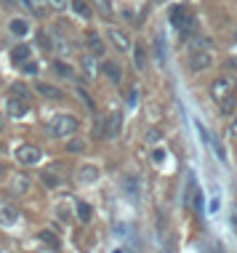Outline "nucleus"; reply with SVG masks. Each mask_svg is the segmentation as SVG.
<instances>
[{"label":"nucleus","mask_w":237,"mask_h":253,"mask_svg":"<svg viewBox=\"0 0 237 253\" xmlns=\"http://www.w3.org/2000/svg\"><path fill=\"white\" fill-rule=\"evenodd\" d=\"M67 149H70V152H83V149H85V141H83V139H70Z\"/></svg>","instance_id":"4be33fe9"},{"label":"nucleus","mask_w":237,"mask_h":253,"mask_svg":"<svg viewBox=\"0 0 237 253\" xmlns=\"http://www.w3.org/2000/svg\"><path fill=\"white\" fill-rule=\"evenodd\" d=\"M13 192L16 195H24V192H30V179H27V176H16V179H13Z\"/></svg>","instance_id":"f3484780"},{"label":"nucleus","mask_w":237,"mask_h":253,"mask_svg":"<svg viewBox=\"0 0 237 253\" xmlns=\"http://www.w3.org/2000/svg\"><path fill=\"white\" fill-rule=\"evenodd\" d=\"M3 128H5V123H3V120H0V131H3Z\"/></svg>","instance_id":"2f4dec72"},{"label":"nucleus","mask_w":237,"mask_h":253,"mask_svg":"<svg viewBox=\"0 0 237 253\" xmlns=\"http://www.w3.org/2000/svg\"><path fill=\"white\" fill-rule=\"evenodd\" d=\"M235 107H237V101H235V96H229V99H224L219 104V109H221V115H232L235 112Z\"/></svg>","instance_id":"aec40b11"},{"label":"nucleus","mask_w":237,"mask_h":253,"mask_svg":"<svg viewBox=\"0 0 237 253\" xmlns=\"http://www.w3.org/2000/svg\"><path fill=\"white\" fill-rule=\"evenodd\" d=\"M235 91H237V80L235 78H229V75H224V78H216L211 88H208V93H211V99L213 101H224L229 96H235Z\"/></svg>","instance_id":"f03ea898"},{"label":"nucleus","mask_w":237,"mask_h":253,"mask_svg":"<svg viewBox=\"0 0 237 253\" xmlns=\"http://www.w3.org/2000/svg\"><path fill=\"white\" fill-rule=\"evenodd\" d=\"M38 237H40V240H43V243H48V245H51L53 251H59V240H56V237L51 235V232H40Z\"/></svg>","instance_id":"412c9836"},{"label":"nucleus","mask_w":237,"mask_h":253,"mask_svg":"<svg viewBox=\"0 0 237 253\" xmlns=\"http://www.w3.org/2000/svg\"><path fill=\"white\" fill-rule=\"evenodd\" d=\"M38 43L43 45V48H51V35H45V32H38Z\"/></svg>","instance_id":"b1692460"},{"label":"nucleus","mask_w":237,"mask_h":253,"mask_svg":"<svg viewBox=\"0 0 237 253\" xmlns=\"http://www.w3.org/2000/svg\"><path fill=\"white\" fill-rule=\"evenodd\" d=\"M19 221V208L11 203H0V224L3 227H13Z\"/></svg>","instance_id":"6e6552de"},{"label":"nucleus","mask_w":237,"mask_h":253,"mask_svg":"<svg viewBox=\"0 0 237 253\" xmlns=\"http://www.w3.org/2000/svg\"><path fill=\"white\" fill-rule=\"evenodd\" d=\"M88 48H91L96 56H101V51H104V43H101L99 35H88Z\"/></svg>","instance_id":"6ab92c4d"},{"label":"nucleus","mask_w":237,"mask_h":253,"mask_svg":"<svg viewBox=\"0 0 237 253\" xmlns=\"http://www.w3.org/2000/svg\"><path fill=\"white\" fill-rule=\"evenodd\" d=\"M22 70H24L27 75H35V72H38V64H35V61H27V64L22 67Z\"/></svg>","instance_id":"393cba45"},{"label":"nucleus","mask_w":237,"mask_h":253,"mask_svg":"<svg viewBox=\"0 0 237 253\" xmlns=\"http://www.w3.org/2000/svg\"><path fill=\"white\" fill-rule=\"evenodd\" d=\"M211 64H213L211 51H192V56H189V70L192 72H205Z\"/></svg>","instance_id":"39448f33"},{"label":"nucleus","mask_w":237,"mask_h":253,"mask_svg":"<svg viewBox=\"0 0 237 253\" xmlns=\"http://www.w3.org/2000/svg\"><path fill=\"white\" fill-rule=\"evenodd\" d=\"M56 72H59V75H72V70H70L67 64H62V61H56Z\"/></svg>","instance_id":"a878e982"},{"label":"nucleus","mask_w":237,"mask_h":253,"mask_svg":"<svg viewBox=\"0 0 237 253\" xmlns=\"http://www.w3.org/2000/svg\"><path fill=\"white\" fill-rule=\"evenodd\" d=\"M8 115L11 118H24V115H30L27 99H8Z\"/></svg>","instance_id":"9b49d317"},{"label":"nucleus","mask_w":237,"mask_h":253,"mask_svg":"<svg viewBox=\"0 0 237 253\" xmlns=\"http://www.w3.org/2000/svg\"><path fill=\"white\" fill-rule=\"evenodd\" d=\"M3 176H5V168H3V163H0V179H3Z\"/></svg>","instance_id":"7c9ffc66"},{"label":"nucleus","mask_w":237,"mask_h":253,"mask_svg":"<svg viewBox=\"0 0 237 253\" xmlns=\"http://www.w3.org/2000/svg\"><path fill=\"white\" fill-rule=\"evenodd\" d=\"M107 38H110V43H112L120 53H128V51L133 48V45H131V38H128L125 32L120 30V27H110V30H107Z\"/></svg>","instance_id":"20e7f679"},{"label":"nucleus","mask_w":237,"mask_h":253,"mask_svg":"<svg viewBox=\"0 0 237 253\" xmlns=\"http://www.w3.org/2000/svg\"><path fill=\"white\" fill-rule=\"evenodd\" d=\"M168 22H171L176 30L187 32L189 24H192V16H187V8H184V5H173V8H171V16H168Z\"/></svg>","instance_id":"423d86ee"},{"label":"nucleus","mask_w":237,"mask_h":253,"mask_svg":"<svg viewBox=\"0 0 237 253\" xmlns=\"http://www.w3.org/2000/svg\"><path fill=\"white\" fill-rule=\"evenodd\" d=\"M30 53H32V51H30V45H24V43H22V45H16V48L11 51V61H13L16 67H24L27 61H32V59H30Z\"/></svg>","instance_id":"f8f14e48"},{"label":"nucleus","mask_w":237,"mask_h":253,"mask_svg":"<svg viewBox=\"0 0 237 253\" xmlns=\"http://www.w3.org/2000/svg\"><path fill=\"white\" fill-rule=\"evenodd\" d=\"M8 30H11V32H13V35H16V38H24L27 32H30V24H27L24 19H11Z\"/></svg>","instance_id":"2eb2a0df"},{"label":"nucleus","mask_w":237,"mask_h":253,"mask_svg":"<svg viewBox=\"0 0 237 253\" xmlns=\"http://www.w3.org/2000/svg\"><path fill=\"white\" fill-rule=\"evenodd\" d=\"M72 11H75L78 16H85V19L93 13V11H91V3H88V0H72Z\"/></svg>","instance_id":"dca6fc26"},{"label":"nucleus","mask_w":237,"mask_h":253,"mask_svg":"<svg viewBox=\"0 0 237 253\" xmlns=\"http://www.w3.org/2000/svg\"><path fill=\"white\" fill-rule=\"evenodd\" d=\"M101 72H104L115 85H120V80H123V70H120L118 61H104V64H101Z\"/></svg>","instance_id":"9d476101"},{"label":"nucleus","mask_w":237,"mask_h":253,"mask_svg":"<svg viewBox=\"0 0 237 253\" xmlns=\"http://www.w3.org/2000/svg\"><path fill=\"white\" fill-rule=\"evenodd\" d=\"M99 176H101L99 166H93V163H88V166H80V168H78L75 179H78V184H80V187H85V184H93V181H99Z\"/></svg>","instance_id":"0eeeda50"},{"label":"nucleus","mask_w":237,"mask_h":253,"mask_svg":"<svg viewBox=\"0 0 237 253\" xmlns=\"http://www.w3.org/2000/svg\"><path fill=\"white\" fill-rule=\"evenodd\" d=\"M43 184H48L51 189H56V187H59V176H53V173H43Z\"/></svg>","instance_id":"5701e85b"},{"label":"nucleus","mask_w":237,"mask_h":253,"mask_svg":"<svg viewBox=\"0 0 237 253\" xmlns=\"http://www.w3.org/2000/svg\"><path fill=\"white\" fill-rule=\"evenodd\" d=\"M40 157H43V152H40L38 147H32V144H22L16 149V163L19 166H38Z\"/></svg>","instance_id":"7ed1b4c3"},{"label":"nucleus","mask_w":237,"mask_h":253,"mask_svg":"<svg viewBox=\"0 0 237 253\" xmlns=\"http://www.w3.org/2000/svg\"><path fill=\"white\" fill-rule=\"evenodd\" d=\"M155 53H158L160 64H165V38H162V35L155 38Z\"/></svg>","instance_id":"a211bd4d"},{"label":"nucleus","mask_w":237,"mask_h":253,"mask_svg":"<svg viewBox=\"0 0 237 253\" xmlns=\"http://www.w3.org/2000/svg\"><path fill=\"white\" fill-rule=\"evenodd\" d=\"M75 208H78V218H80V221H83V224H88V221H91V218H93V205H91V203L80 200V203L75 205Z\"/></svg>","instance_id":"ddd939ff"},{"label":"nucleus","mask_w":237,"mask_h":253,"mask_svg":"<svg viewBox=\"0 0 237 253\" xmlns=\"http://www.w3.org/2000/svg\"><path fill=\"white\" fill-rule=\"evenodd\" d=\"M158 3H162V0H158Z\"/></svg>","instance_id":"72a5a7b5"},{"label":"nucleus","mask_w":237,"mask_h":253,"mask_svg":"<svg viewBox=\"0 0 237 253\" xmlns=\"http://www.w3.org/2000/svg\"><path fill=\"white\" fill-rule=\"evenodd\" d=\"M133 64H136L139 70H147V48L141 43L133 45Z\"/></svg>","instance_id":"4468645a"},{"label":"nucleus","mask_w":237,"mask_h":253,"mask_svg":"<svg viewBox=\"0 0 237 253\" xmlns=\"http://www.w3.org/2000/svg\"><path fill=\"white\" fill-rule=\"evenodd\" d=\"M235 43H237V30H235Z\"/></svg>","instance_id":"473e14b6"},{"label":"nucleus","mask_w":237,"mask_h":253,"mask_svg":"<svg viewBox=\"0 0 237 253\" xmlns=\"http://www.w3.org/2000/svg\"><path fill=\"white\" fill-rule=\"evenodd\" d=\"M125 99H128V107H133V104H136V91H128Z\"/></svg>","instance_id":"bb28decb"},{"label":"nucleus","mask_w":237,"mask_h":253,"mask_svg":"<svg viewBox=\"0 0 237 253\" xmlns=\"http://www.w3.org/2000/svg\"><path fill=\"white\" fill-rule=\"evenodd\" d=\"M35 91L40 93L43 99H51V101H62L64 99V91L62 88H56V85H51V83H35Z\"/></svg>","instance_id":"1a4fd4ad"},{"label":"nucleus","mask_w":237,"mask_h":253,"mask_svg":"<svg viewBox=\"0 0 237 253\" xmlns=\"http://www.w3.org/2000/svg\"><path fill=\"white\" fill-rule=\"evenodd\" d=\"M229 131H232V136H237V115L232 118V126H229Z\"/></svg>","instance_id":"c756f323"},{"label":"nucleus","mask_w":237,"mask_h":253,"mask_svg":"<svg viewBox=\"0 0 237 253\" xmlns=\"http://www.w3.org/2000/svg\"><path fill=\"white\" fill-rule=\"evenodd\" d=\"M208 211H211V213H216V211H219V197H216V200H211V205H208Z\"/></svg>","instance_id":"c85d7f7f"},{"label":"nucleus","mask_w":237,"mask_h":253,"mask_svg":"<svg viewBox=\"0 0 237 253\" xmlns=\"http://www.w3.org/2000/svg\"><path fill=\"white\" fill-rule=\"evenodd\" d=\"M40 3H45V0H24V5H30L32 11H38V5H40Z\"/></svg>","instance_id":"cd10ccee"},{"label":"nucleus","mask_w":237,"mask_h":253,"mask_svg":"<svg viewBox=\"0 0 237 253\" xmlns=\"http://www.w3.org/2000/svg\"><path fill=\"white\" fill-rule=\"evenodd\" d=\"M78 118L75 115H53V118L48 120V133L53 136V139H70V136H75L78 133Z\"/></svg>","instance_id":"f257e3e1"}]
</instances>
